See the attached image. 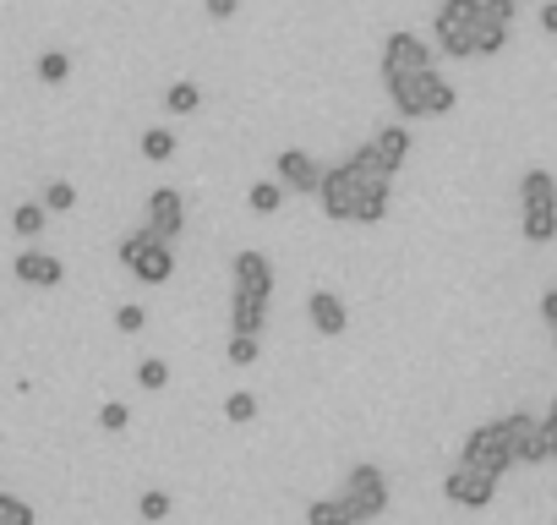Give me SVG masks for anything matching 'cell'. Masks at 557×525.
Masks as SVG:
<instances>
[{
    "label": "cell",
    "instance_id": "obj_19",
    "mask_svg": "<svg viewBox=\"0 0 557 525\" xmlns=\"http://www.w3.org/2000/svg\"><path fill=\"white\" fill-rule=\"evenodd\" d=\"M470 45H475V56H503V45H508V23H492V17L481 12V23H475Z\"/></svg>",
    "mask_w": 557,
    "mask_h": 525
},
{
    "label": "cell",
    "instance_id": "obj_2",
    "mask_svg": "<svg viewBox=\"0 0 557 525\" xmlns=\"http://www.w3.org/2000/svg\"><path fill=\"white\" fill-rule=\"evenodd\" d=\"M519 230L530 246L557 241V181L546 170H524L519 175Z\"/></svg>",
    "mask_w": 557,
    "mask_h": 525
},
{
    "label": "cell",
    "instance_id": "obj_12",
    "mask_svg": "<svg viewBox=\"0 0 557 525\" xmlns=\"http://www.w3.org/2000/svg\"><path fill=\"white\" fill-rule=\"evenodd\" d=\"M230 269H235V291H246V296H273V262L257 252V246H246V252H235V262H230Z\"/></svg>",
    "mask_w": 557,
    "mask_h": 525
},
{
    "label": "cell",
    "instance_id": "obj_37",
    "mask_svg": "<svg viewBox=\"0 0 557 525\" xmlns=\"http://www.w3.org/2000/svg\"><path fill=\"white\" fill-rule=\"evenodd\" d=\"M202 12H208L213 23H224V17H235V12H240V0H202Z\"/></svg>",
    "mask_w": 557,
    "mask_h": 525
},
{
    "label": "cell",
    "instance_id": "obj_3",
    "mask_svg": "<svg viewBox=\"0 0 557 525\" xmlns=\"http://www.w3.org/2000/svg\"><path fill=\"white\" fill-rule=\"evenodd\" d=\"M356 525H367V520H383L388 514V476L372 465V460H361V465H350V476L339 481V498H334Z\"/></svg>",
    "mask_w": 557,
    "mask_h": 525
},
{
    "label": "cell",
    "instance_id": "obj_9",
    "mask_svg": "<svg viewBox=\"0 0 557 525\" xmlns=\"http://www.w3.org/2000/svg\"><path fill=\"white\" fill-rule=\"evenodd\" d=\"M323 175H329V164L323 159H312L307 148H285L273 159V181L285 186V192H318L323 186Z\"/></svg>",
    "mask_w": 557,
    "mask_h": 525
},
{
    "label": "cell",
    "instance_id": "obj_40",
    "mask_svg": "<svg viewBox=\"0 0 557 525\" xmlns=\"http://www.w3.org/2000/svg\"><path fill=\"white\" fill-rule=\"evenodd\" d=\"M552 460H557V432H552Z\"/></svg>",
    "mask_w": 557,
    "mask_h": 525
},
{
    "label": "cell",
    "instance_id": "obj_28",
    "mask_svg": "<svg viewBox=\"0 0 557 525\" xmlns=\"http://www.w3.org/2000/svg\"><path fill=\"white\" fill-rule=\"evenodd\" d=\"M77 208V186L72 181H50L45 186V213H72Z\"/></svg>",
    "mask_w": 557,
    "mask_h": 525
},
{
    "label": "cell",
    "instance_id": "obj_13",
    "mask_svg": "<svg viewBox=\"0 0 557 525\" xmlns=\"http://www.w3.org/2000/svg\"><path fill=\"white\" fill-rule=\"evenodd\" d=\"M12 274H17L23 285H45V291H55V285L66 280V262L50 257V252H39V246H28V252H17Z\"/></svg>",
    "mask_w": 557,
    "mask_h": 525
},
{
    "label": "cell",
    "instance_id": "obj_30",
    "mask_svg": "<svg viewBox=\"0 0 557 525\" xmlns=\"http://www.w3.org/2000/svg\"><path fill=\"white\" fill-rule=\"evenodd\" d=\"M257 416V394L251 389H235L230 400H224V422H235V427H246Z\"/></svg>",
    "mask_w": 557,
    "mask_h": 525
},
{
    "label": "cell",
    "instance_id": "obj_33",
    "mask_svg": "<svg viewBox=\"0 0 557 525\" xmlns=\"http://www.w3.org/2000/svg\"><path fill=\"white\" fill-rule=\"evenodd\" d=\"M164 383H170V367H164L159 356H148V362L137 367V389H148V394H159Z\"/></svg>",
    "mask_w": 557,
    "mask_h": 525
},
{
    "label": "cell",
    "instance_id": "obj_22",
    "mask_svg": "<svg viewBox=\"0 0 557 525\" xmlns=\"http://www.w3.org/2000/svg\"><path fill=\"white\" fill-rule=\"evenodd\" d=\"M246 203H251V213H278V208H285V186H278V181H251Z\"/></svg>",
    "mask_w": 557,
    "mask_h": 525
},
{
    "label": "cell",
    "instance_id": "obj_18",
    "mask_svg": "<svg viewBox=\"0 0 557 525\" xmlns=\"http://www.w3.org/2000/svg\"><path fill=\"white\" fill-rule=\"evenodd\" d=\"M350 170H356V181L361 186H394V175L383 170V159L372 154V143H361V148H350V159H345Z\"/></svg>",
    "mask_w": 557,
    "mask_h": 525
},
{
    "label": "cell",
    "instance_id": "obj_4",
    "mask_svg": "<svg viewBox=\"0 0 557 525\" xmlns=\"http://www.w3.org/2000/svg\"><path fill=\"white\" fill-rule=\"evenodd\" d=\"M475 23H481V0H443L437 17H432L437 50H443V56H454V61H470V56H475V45H470Z\"/></svg>",
    "mask_w": 557,
    "mask_h": 525
},
{
    "label": "cell",
    "instance_id": "obj_29",
    "mask_svg": "<svg viewBox=\"0 0 557 525\" xmlns=\"http://www.w3.org/2000/svg\"><path fill=\"white\" fill-rule=\"evenodd\" d=\"M224 356H230L235 367H251V362H262V340H251V334H230Z\"/></svg>",
    "mask_w": 557,
    "mask_h": 525
},
{
    "label": "cell",
    "instance_id": "obj_16",
    "mask_svg": "<svg viewBox=\"0 0 557 525\" xmlns=\"http://www.w3.org/2000/svg\"><path fill=\"white\" fill-rule=\"evenodd\" d=\"M132 274H137L143 285H164V280H175V246H170V241H148V252L132 262Z\"/></svg>",
    "mask_w": 557,
    "mask_h": 525
},
{
    "label": "cell",
    "instance_id": "obj_7",
    "mask_svg": "<svg viewBox=\"0 0 557 525\" xmlns=\"http://www.w3.org/2000/svg\"><path fill=\"white\" fill-rule=\"evenodd\" d=\"M416 72H432V45L416 39V34H388L383 39V88L399 83V77H416Z\"/></svg>",
    "mask_w": 557,
    "mask_h": 525
},
{
    "label": "cell",
    "instance_id": "obj_5",
    "mask_svg": "<svg viewBox=\"0 0 557 525\" xmlns=\"http://www.w3.org/2000/svg\"><path fill=\"white\" fill-rule=\"evenodd\" d=\"M459 465H470V471H481V476L503 481V476L513 471V454H508L503 422H481V427L465 438V449H459Z\"/></svg>",
    "mask_w": 557,
    "mask_h": 525
},
{
    "label": "cell",
    "instance_id": "obj_26",
    "mask_svg": "<svg viewBox=\"0 0 557 525\" xmlns=\"http://www.w3.org/2000/svg\"><path fill=\"white\" fill-rule=\"evenodd\" d=\"M39 514H34V503L28 498H17V492H0V525H34Z\"/></svg>",
    "mask_w": 557,
    "mask_h": 525
},
{
    "label": "cell",
    "instance_id": "obj_36",
    "mask_svg": "<svg viewBox=\"0 0 557 525\" xmlns=\"http://www.w3.org/2000/svg\"><path fill=\"white\" fill-rule=\"evenodd\" d=\"M481 12H486L492 23H508V28H513V12H519V0H481Z\"/></svg>",
    "mask_w": 557,
    "mask_h": 525
},
{
    "label": "cell",
    "instance_id": "obj_27",
    "mask_svg": "<svg viewBox=\"0 0 557 525\" xmlns=\"http://www.w3.org/2000/svg\"><path fill=\"white\" fill-rule=\"evenodd\" d=\"M148 241H153V230H148V224H137V230H126V235H121V246H115V257H121V262H126V269H132V262H137L143 252H148Z\"/></svg>",
    "mask_w": 557,
    "mask_h": 525
},
{
    "label": "cell",
    "instance_id": "obj_34",
    "mask_svg": "<svg viewBox=\"0 0 557 525\" xmlns=\"http://www.w3.org/2000/svg\"><path fill=\"white\" fill-rule=\"evenodd\" d=\"M115 329L121 334H143L148 329V307H137V302L132 307H115Z\"/></svg>",
    "mask_w": 557,
    "mask_h": 525
},
{
    "label": "cell",
    "instance_id": "obj_35",
    "mask_svg": "<svg viewBox=\"0 0 557 525\" xmlns=\"http://www.w3.org/2000/svg\"><path fill=\"white\" fill-rule=\"evenodd\" d=\"M99 427H104V432H126V427H132V411H126L121 400H110V405H99Z\"/></svg>",
    "mask_w": 557,
    "mask_h": 525
},
{
    "label": "cell",
    "instance_id": "obj_23",
    "mask_svg": "<svg viewBox=\"0 0 557 525\" xmlns=\"http://www.w3.org/2000/svg\"><path fill=\"white\" fill-rule=\"evenodd\" d=\"M164 105H170V115H197L202 110V88L197 83H175V88H164Z\"/></svg>",
    "mask_w": 557,
    "mask_h": 525
},
{
    "label": "cell",
    "instance_id": "obj_38",
    "mask_svg": "<svg viewBox=\"0 0 557 525\" xmlns=\"http://www.w3.org/2000/svg\"><path fill=\"white\" fill-rule=\"evenodd\" d=\"M541 318H546V329H552V340H557V285L541 296Z\"/></svg>",
    "mask_w": 557,
    "mask_h": 525
},
{
    "label": "cell",
    "instance_id": "obj_21",
    "mask_svg": "<svg viewBox=\"0 0 557 525\" xmlns=\"http://www.w3.org/2000/svg\"><path fill=\"white\" fill-rule=\"evenodd\" d=\"M137 148H143V159H148V164H164V159H175V132H164V126H148Z\"/></svg>",
    "mask_w": 557,
    "mask_h": 525
},
{
    "label": "cell",
    "instance_id": "obj_17",
    "mask_svg": "<svg viewBox=\"0 0 557 525\" xmlns=\"http://www.w3.org/2000/svg\"><path fill=\"white\" fill-rule=\"evenodd\" d=\"M372 154L383 159V170H388V175H399V170H405V159H410V126H405V121L383 126V132L372 137Z\"/></svg>",
    "mask_w": 557,
    "mask_h": 525
},
{
    "label": "cell",
    "instance_id": "obj_14",
    "mask_svg": "<svg viewBox=\"0 0 557 525\" xmlns=\"http://www.w3.org/2000/svg\"><path fill=\"white\" fill-rule=\"evenodd\" d=\"M307 318H312V329H318L323 340H339V334L350 329V307H345L334 291H312V296H307Z\"/></svg>",
    "mask_w": 557,
    "mask_h": 525
},
{
    "label": "cell",
    "instance_id": "obj_11",
    "mask_svg": "<svg viewBox=\"0 0 557 525\" xmlns=\"http://www.w3.org/2000/svg\"><path fill=\"white\" fill-rule=\"evenodd\" d=\"M443 498H448L454 509H486V503L497 498V481L481 476V471H470V465H454V471L443 476Z\"/></svg>",
    "mask_w": 557,
    "mask_h": 525
},
{
    "label": "cell",
    "instance_id": "obj_25",
    "mask_svg": "<svg viewBox=\"0 0 557 525\" xmlns=\"http://www.w3.org/2000/svg\"><path fill=\"white\" fill-rule=\"evenodd\" d=\"M66 77H72V56H66V50H45V56H39V83L61 88Z\"/></svg>",
    "mask_w": 557,
    "mask_h": 525
},
{
    "label": "cell",
    "instance_id": "obj_31",
    "mask_svg": "<svg viewBox=\"0 0 557 525\" xmlns=\"http://www.w3.org/2000/svg\"><path fill=\"white\" fill-rule=\"evenodd\" d=\"M307 525H356L334 498H318V503H307Z\"/></svg>",
    "mask_w": 557,
    "mask_h": 525
},
{
    "label": "cell",
    "instance_id": "obj_15",
    "mask_svg": "<svg viewBox=\"0 0 557 525\" xmlns=\"http://www.w3.org/2000/svg\"><path fill=\"white\" fill-rule=\"evenodd\" d=\"M262 329H268V302L235 291V296H230V334H251V340H262Z\"/></svg>",
    "mask_w": 557,
    "mask_h": 525
},
{
    "label": "cell",
    "instance_id": "obj_6",
    "mask_svg": "<svg viewBox=\"0 0 557 525\" xmlns=\"http://www.w3.org/2000/svg\"><path fill=\"white\" fill-rule=\"evenodd\" d=\"M503 422V438H508V454H513V465H546L552 460V432H546V422L541 416H530V411H513V416H497Z\"/></svg>",
    "mask_w": 557,
    "mask_h": 525
},
{
    "label": "cell",
    "instance_id": "obj_20",
    "mask_svg": "<svg viewBox=\"0 0 557 525\" xmlns=\"http://www.w3.org/2000/svg\"><path fill=\"white\" fill-rule=\"evenodd\" d=\"M388 192H394V186H361L356 224H377V219H388Z\"/></svg>",
    "mask_w": 557,
    "mask_h": 525
},
{
    "label": "cell",
    "instance_id": "obj_24",
    "mask_svg": "<svg viewBox=\"0 0 557 525\" xmlns=\"http://www.w3.org/2000/svg\"><path fill=\"white\" fill-rule=\"evenodd\" d=\"M45 224H50V213H45V203H17V213H12V230L17 235H45Z\"/></svg>",
    "mask_w": 557,
    "mask_h": 525
},
{
    "label": "cell",
    "instance_id": "obj_39",
    "mask_svg": "<svg viewBox=\"0 0 557 525\" xmlns=\"http://www.w3.org/2000/svg\"><path fill=\"white\" fill-rule=\"evenodd\" d=\"M541 34H557V0H541Z\"/></svg>",
    "mask_w": 557,
    "mask_h": 525
},
{
    "label": "cell",
    "instance_id": "obj_32",
    "mask_svg": "<svg viewBox=\"0 0 557 525\" xmlns=\"http://www.w3.org/2000/svg\"><path fill=\"white\" fill-rule=\"evenodd\" d=\"M137 514H143L148 525H159V520H170V492H159V487H148V492L137 498Z\"/></svg>",
    "mask_w": 557,
    "mask_h": 525
},
{
    "label": "cell",
    "instance_id": "obj_10",
    "mask_svg": "<svg viewBox=\"0 0 557 525\" xmlns=\"http://www.w3.org/2000/svg\"><path fill=\"white\" fill-rule=\"evenodd\" d=\"M148 230H153V241H170L175 246V235L186 230V197L175 192V186H153L148 192V219H143Z\"/></svg>",
    "mask_w": 557,
    "mask_h": 525
},
{
    "label": "cell",
    "instance_id": "obj_1",
    "mask_svg": "<svg viewBox=\"0 0 557 525\" xmlns=\"http://www.w3.org/2000/svg\"><path fill=\"white\" fill-rule=\"evenodd\" d=\"M388 99H394L399 121L410 126V121H426V115H448L459 105V88L448 77H437V72H416V77L388 83Z\"/></svg>",
    "mask_w": 557,
    "mask_h": 525
},
{
    "label": "cell",
    "instance_id": "obj_8",
    "mask_svg": "<svg viewBox=\"0 0 557 525\" xmlns=\"http://www.w3.org/2000/svg\"><path fill=\"white\" fill-rule=\"evenodd\" d=\"M318 203H323L329 219L356 224V203H361V181H356V170H350V164H334V170L323 175V186H318Z\"/></svg>",
    "mask_w": 557,
    "mask_h": 525
}]
</instances>
